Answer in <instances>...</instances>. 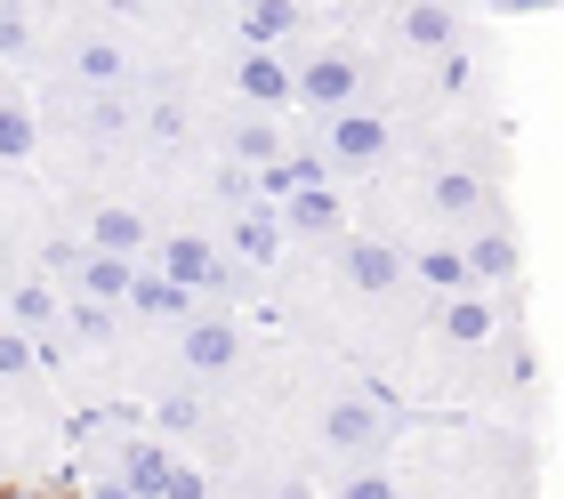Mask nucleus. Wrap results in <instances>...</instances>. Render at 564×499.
Returning <instances> with one entry per match:
<instances>
[{
  "mask_svg": "<svg viewBox=\"0 0 564 499\" xmlns=\"http://www.w3.org/2000/svg\"><path fill=\"white\" fill-rule=\"evenodd\" d=\"M459 267H468L476 291H500V282H517V226H508V209L459 234Z\"/></svg>",
  "mask_w": 564,
  "mask_h": 499,
  "instance_id": "obj_1",
  "label": "nucleus"
}]
</instances>
